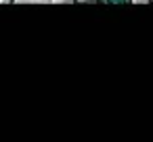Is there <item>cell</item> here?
Masks as SVG:
<instances>
[{"label": "cell", "instance_id": "obj_6", "mask_svg": "<svg viewBox=\"0 0 153 142\" xmlns=\"http://www.w3.org/2000/svg\"><path fill=\"white\" fill-rule=\"evenodd\" d=\"M151 2H153V0H151Z\"/></svg>", "mask_w": 153, "mask_h": 142}, {"label": "cell", "instance_id": "obj_4", "mask_svg": "<svg viewBox=\"0 0 153 142\" xmlns=\"http://www.w3.org/2000/svg\"><path fill=\"white\" fill-rule=\"evenodd\" d=\"M2 2H9V0H0V4H2Z\"/></svg>", "mask_w": 153, "mask_h": 142}, {"label": "cell", "instance_id": "obj_2", "mask_svg": "<svg viewBox=\"0 0 153 142\" xmlns=\"http://www.w3.org/2000/svg\"><path fill=\"white\" fill-rule=\"evenodd\" d=\"M51 2H55V4H69V2H74V0H51Z\"/></svg>", "mask_w": 153, "mask_h": 142}, {"label": "cell", "instance_id": "obj_1", "mask_svg": "<svg viewBox=\"0 0 153 142\" xmlns=\"http://www.w3.org/2000/svg\"><path fill=\"white\" fill-rule=\"evenodd\" d=\"M17 2H21V4H48L51 0H17Z\"/></svg>", "mask_w": 153, "mask_h": 142}, {"label": "cell", "instance_id": "obj_3", "mask_svg": "<svg viewBox=\"0 0 153 142\" xmlns=\"http://www.w3.org/2000/svg\"><path fill=\"white\" fill-rule=\"evenodd\" d=\"M134 4H147V2H151V0H132Z\"/></svg>", "mask_w": 153, "mask_h": 142}, {"label": "cell", "instance_id": "obj_5", "mask_svg": "<svg viewBox=\"0 0 153 142\" xmlns=\"http://www.w3.org/2000/svg\"><path fill=\"white\" fill-rule=\"evenodd\" d=\"M80 2H86V0H80Z\"/></svg>", "mask_w": 153, "mask_h": 142}]
</instances>
